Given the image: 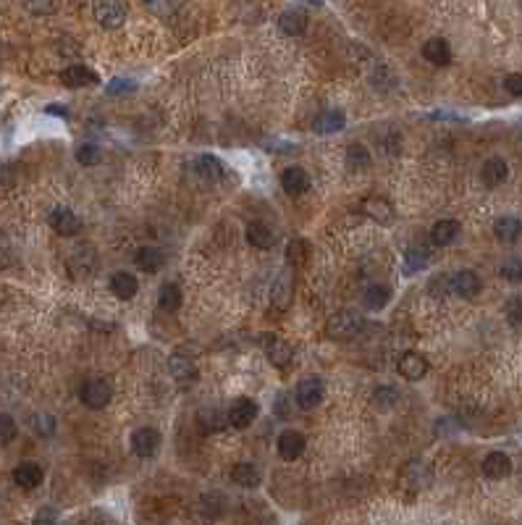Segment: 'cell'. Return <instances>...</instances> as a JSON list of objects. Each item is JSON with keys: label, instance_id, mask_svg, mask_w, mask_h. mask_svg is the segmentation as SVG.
<instances>
[{"label": "cell", "instance_id": "obj_41", "mask_svg": "<svg viewBox=\"0 0 522 525\" xmlns=\"http://www.w3.org/2000/svg\"><path fill=\"white\" fill-rule=\"evenodd\" d=\"M373 399H376V405L388 407V405H394V402H399V391H396L394 387H378Z\"/></svg>", "mask_w": 522, "mask_h": 525}, {"label": "cell", "instance_id": "obj_24", "mask_svg": "<svg viewBox=\"0 0 522 525\" xmlns=\"http://www.w3.org/2000/svg\"><path fill=\"white\" fill-rule=\"evenodd\" d=\"M431 478H433L431 468H428L425 462H420V460L410 462V465L404 468V480H407V483H410L413 488H425V486H431Z\"/></svg>", "mask_w": 522, "mask_h": 525}, {"label": "cell", "instance_id": "obj_9", "mask_svg": "<svg viewBox=\"0 0 522 525\" xmlns=\"http://www.w3.org/2000/svg\"><path fill=\"white\" fill-rule=\"evenodd\" d=\"M281 187H284V192L289 197H299V194H304L310 189V174L299 166L286 168L284 174H281Z\"/></svg>", "mask_w": 522, "mask_h": 525}, {"label": "cell", "instance_id": "obj_48", "mask_svg": "<svg viewBox=\"0 0 522 525\" xmlns=\"http://www.w3.org/2000/svg\"><path fill=\"white\" fill-rule=\"evenodd\" d=\"M504 87L509 95H517V98H522V74H509L504 79Z\"/></svg>", "mask_w": 522, "mask_h": 525}, {"label": "cell", "instance_id": "obj_47", "mask_svg": "<svg viewBox=\"0 0 522 525\" xmlns=\"http://www.w3.org/2000/svg\"><path fill=\"white\" fill-rule=\"evenodd\" d=\"M32 525H58V512H55L53 507H42L35 515V523Z\"/></svg>", "mask_w": 522, "mask_h": 525}, {"label": "cell", "instance_id": "obj_33", "mask_svg": "<svg viewBox=\"0 0 522 525\" xmlns=\"http://www.w3.org/2000/svg\"><path fill=\"white\" fill-rule=\"evenodd\" d=\"M158 305L165 313H176L182 307V289L176 284H163L160 286V295H158Z\"/></svg>", "mask_w": 522, "mask_h": 525}, {"label": "cell", "instance_id": "obj_8", "mask_svg": "<svg viewBox=\"0 0 522 525\" xmlns=\"http://www.w3.org/2000/svg\"><path fill=\"white\" fill-rule=\"evenodd\" d=\"M192 171L197 174L200 182H208V184H215L223 179V163H220L215 155H200L192 160Z\"/></svg>", "mask_w": 522, "mask_h": 525}, {"label": "cell", "instance_id": "obj_39", "mask_svg": "<svg viewBox=\"0 0 522 525\" xmlns=\"http://www.w3.org/2000/svg\"><path fill=\"white\" fill-rule=\"evenodd\" d=\"M16 439V420L11 415L0 413V447H6Z\"/></svg>", "mask_w": 522, "mask_h": 525}, {"label": "cell", "instance_id": "obj_50", "mask_svg": "<svg viewBox=\"0 0 522 525\" xmlns=\"http://www.w3.org/2000/svg\"><path fill=\"white\" fill-rule=\"evenodd\" d=\"M47 113H55V116H69V111H66V108H58V105H50V108H47Z\"/></svg>", "mask_w": 522, "mask_h": 525}, {"label": "cell", "instance_id": "obj_1", "mask_svg": "<svg viewBox=\"0 0 522 525\" xmlns=\"http://www.w3.org/2000/svg\"><path fill=\"white\" fill-rule=\"evenodd\" d=\"M95 19L102 29H119L126 21V0H95L92 3Z\"/></svg>", "mask_w": 522, "mask_h": 525}, {"label": "cell", "instance_id": "obj_16", "mask_svg": "<svg viewBox=\"0 0 522 525\" xmlns=\"http://www.w3.org/2000/svg\"><path fill=\"white\" fill-rule=\"evenodd\" d=\"M134 263H137V268H142L145 273H155V271H160L165 263V255L160 247H153V244H145V247L137 249V255H134Z\"/></svg>", "mask_w": 522, "mask_h": 525}, {"label": "cell", "instance_id": "obj_49", "mask_svg": "<svg viewBox=\"0 0 522 525\" xmlns=\"http://www.w3.org/2000/svg\"><path fill=\"white\" fill-rule=\"evenodd\" d=\"M131 87H134V84L126 82V79H116V82L108 84V95H119V93H124V90H131Z\"/></svg>", "mask_w": 522, "mask_h": 525}, {"label": "cell", "instance_id": "obj_7", "mask_svg": "<svg viewBox=\"0 0 522 525\" xmlns=\"http://www.w3.org/2000/svg\"><path fill=\"white\" fill-rule=\"evenodd\" d=\"M158 449H160V433H158L155 428H139V431L131 433V452H134L137 457L147 460V457H153Z\"/></svg>", "mask_w": 522, "mask_h": 525}, {"label": "cell", "instance_id": "obj_46", "mask_svg": "<svg viewBox=\"0 0 522 525\" xmlns=\"http://www.w3.org/2000/svg\"><path fill=\"white\" fill-rule=\"evenodd\" d=\"M27 8L32 13H53L58 8V0H27Z\"/></svg>", "mask_w": 522, "mask_h": 525}, {"label": "cell", "instance_id": "obj_43", "mask_svg": "<svg viewBox=\"0 0 522 525\" xmlns=\"http://www.w3.org/2000/svg\"><path fill=\"white\" fill-rule=\"evenodd\" d=\"M13 266V247H11V240L6 234H0V268H11Z\"/></svg>", "mask_w": 522, "mask_h": 525}, {"label": "cell", "instance_id": "obj_6", "mask_svg": "<svg viewBox=\"0 0 522 525\" xmlns=\"http://www.w3.org/2000/svg\"><path fill=\"white\" fill-rule=\"evenodd\" d=\"M323 394H326V387H323L321 378H304L299 381V387L294 391V399L302 410H312V407L321 405Z\"/></svg>", "mask_w": 522, "mask_h": 525}, {"label": "cell", "instance_id": "obj_32", "mask_svg": "<svg viewBox=\"0 0 522 525\" xmlns=\"http://www.w3.org/2000/svg\"><path fill=\"white\" fill-rule=\"evenodd\" d=\"M339 129H344V113L341 111H323L315 119V131L318 134H333Z\"/></svg>", "mask_w": 522, "mask_h": 525}, {"label": "cell", "instance_id": "obj_30", "mask_svg": "<svg viewBox=\"0 0 522 525\" xmlns=\"http://www.w3.org/2000/svg\"><path fill=\"white\" fill-rule=\"evenodd\" d=\"M310 260V242L307 240H292L286 247V266L302 268Z\"/></svg>", "mask_w": 522, "mask_h": 525}, {"label": "cell", "instance_id": "obj_36", "mask_svg": "<svg viewBox=\"0 0 522 525\" xmlns=\"http://www.w3.org/2000/svg\"><path fill=\"white\" fill-rule=\"evenodd\" d=\"M347 163H349V168H355V171H360V168H367V166H370V153H367L362 145H349Z\"/></svg>", "mask_w": 522, "mask_h": 525}, {"label": "cell", "instance_id": "obj_2", "mask_svg": "<svg viewBox=\"0 0 522 525\" xmlns=\"http://www.w3.org/2000/svg\"><path fill=\"white\" fill-rule=\"evenodd\" d=\"M326 331H328L331 339H352L362 331V318L352 310H341V313L331 315L328 323H326Z\"/></svg>", "mask_w": 522, "mask_h": 525}, {"label": "cell", "instance_id": "obj_11", "mask_svg": "<svg viewBox=\"0 0 522 525\" xmlns=\"http://www.w3.org/2000/svg\"><path fill=\"white\" fill-rule=\"evenodd\" d=\"M255 418H257V405L252 399H247V396L237 399L229 410V423L234 425V428H247V425H252Z\"/></svg>", "mask_w": 522, "mask_h": 525}, {"label": "cell", "instance_id": "obj_13", "mask_svg": "<svg viewBox=\"0 0 522 525\" xmlns=\"http://www.w3.org/2000/svg\"><path fill=\"white\" fill-rule=\"evenodd\" d=\"M512 473V460L506 457L504 452H491L483 460V476L491 480H502Z\"/></svg>", "mask_w": 522, "mask_h": 525}, {"label": "cell", "instance_id": "obj_14", "mask_svg": "<svg viewBox=\"0 0 522 525\" xmlns=\"http://www.w3.org/2000/svg\"><path fill=\"white\" fill-rule=\"evenodd\" d=\"M480 278L473 271H459V273H451V292L459 297H477L480 295Z\"/></svg>", "mask_w": 522, "mask_h": 525}, {"label": "cell", "instance_id": "obj_34", "mask_svg": "<svg viewBox=\"0 0 522 525\" xmlns=\"http://www.w3.org/2000/svg\"><path fill=\"white\" fill-rule=\"evenodd\" d=\"M95 263H97V258H95V249H92L90 244H82V247L73 252V258H71V268L82 266L84 268V276L95 271Z\"/></svg>", "mask_w": 522, "mask_h": 525}, {"label": "cell", "instance_id": "obj_4", "mask_svg": "<svg viewBox=\"0 0 522 525\" xmlns=\"http://www.w3.org/2000/svg\"><path fill=\"white\" fill-rule=\"evenodd\" d=\"M294 300V268L286 266L273 281V289H271V305L275 310H289V305Z\"/></svg>", "mask_w": 522, "mask_h": 525}, {"label": "cell", "instance_id": "obj_29", "mask_svg": "<svg viewBox=\"0 0 522 525\" xmlns=\"http://www.w3.org/2000/svg\"><path fill=\"white\" fill-rule=\"evenodd\" d=\"M247 242L257 249H271L273 247V231L268 229L266 223L252 221L247 226Z\"/></svg>", "mask_w": 522, "mask_h": 525}, {"label": "cell", "instance_id": "obj_25", "mask_svg": "<svg viewBox=\"0 0 522 525\" xmlns=\"http://www.w3.org/2000/svg\"><path fill=\"white\" fill-rule=\"evenodd\" d=\"M494 231H496V237H499V240L509 244V242L520 240L522 223H520V218H514V216H502V218H496Z\"/></svg>", "mask_w": 522, "mask_h": 525}, {"label": "cell", "instance_id": "obj_27", "mask_svg": "<svg viewBox=\"0 0 522 525\" xmlns=\"http://www.w3.org/2000/svg\"><path fill=\"white\" fill-rule=\"evenodd\" d=\"M457 234H459V221H454V218H444V221H439L436 226H433L431 240H433V244L446 247V244H451V242L457 240Z\"/></svg>", "mask_w": 522, "mask_h": 525}, {"label": "cell", "instance_id": "obj_18", "mask_svg": "<svg viewBox=\"0 0 522 525\" xmlns=\"http://www.w3.org/2000/svg\"><path fill=\"white\" fill-rule=\"evenodd\" d=\"M61 82L66 87H90V84H97L100 79L87 66H69V69L61 71Z\"/></svg>", "mask_w": 522, "mask_h": 525}, {"label": "cell", "instance_id": "obj_17", "mask_svg": "<svg viewBox=\"0 0 522 525\" xmlns=\"http://www.w3.org/2000/svg\"><path fill=\"white\" fill-rule=\"evenodd\" d=\"M278 27H281V32L289 35V37H299L304 29H307V13L299 8L284 11V13L278 16Z\"/></svg>", "mask_w": 522, "mask_h": 525}, {"label": "cell", "instance_id": "obj_21", "mask_svg": "<svg viewBox=\"0 0 522 525\" xmlns=\"http://www.w3.org/2000/svg\"><path fill=\"white\" fill-rule=\"evenodd\" d=\"M137 289H139L137 276H131L129 271H119V273L110 276V292L119 297V300H131V297L137 295Z\"/></svg>", "mask_w": 522, "mask_h": 525}, {"label": "cell", "instance_id": "obj_15", "mask_svg": "<svg viewBox=\"0 0 522 525\" xmlns=\"http://www.w3.org/2000/svg\"><path fill=\"white\" fill-rule=\"evenodd\" d=\"M422 58L428 61V64L433 66H446L451 64V47L446 40H441V37H433L428 40L425 45H422Z\"/></svg>", "mask_w": 522, "mask_h": 525}, {"label": "cell", "instance_id": "obj_35", "mask_svg": "<svg viewBox=\"0 0 522 525\" xmlns=\"http://www.w3.org/2000/svg\"><path fill=\"white\" fill-rule=\"evenodd\" d=\"M425 263H428V249L425 247H410L407 252H404V266H407L410 273L425 268Z\"/></svg>", "mask_w": 522, "mask_h": 525}, {"label": "cell", "instance_id": "obj_28", "mask_svg": "<svg viewBox=\"0 0 522 525\" xmlns=\"http://www.w3.org/2000/svg\"><path fill=\"white\" fill-rule=\"evenodd\" d=\"M231 478H234V483L242 488H257L260 486V470H257L255 465H249V462H239V465H234V470H231Z\"/></svg>", "mask_w": 522, "mask_h": 525}, {"label": "cell", "instance_id": "obj_40", "mask_svg": "<svg viewBox=\"0 0 522 525\" xmlns=\"http://www.w3.org/2000/svg\"><path fill=\"white\" fill-rule=\"evenodd\" d=\"M504 310H506V321L512 323V326L522 323V297H509L504 305Z\"/></svg>", "mask_w": 522, "mask_h": 525}, {"label": "cell", "instance_id": "obj_10", "mask_svg": "<svg viewBox=\"0 0 522 525\" xmlns=\"http://www.w3.org/2000/svg\"><path fill=\"white\" fill-rule=\"evenodd\" d=\"M399 373H402L407 381H420V378H425V373L431 370V365H428V360L422 358V355H417V352H407V355H402L399 358Z\"/></svg>", "mask_w": 522, "mask_h": 525}, {"label": "cell", "instance_id": "obj_38", "mask_svg": "<svg viewBox=\"0 0 522 525\" xmlns=\"http://www.w3.org/2000/svg\"><path fill=\"white\" fill-rule=\"evenodd\" d=\"M32 428H35L37 436H53L55 433V418L50 413H37L32 418Z\"/></svg>", "mask_w": 522, "mask_h": 525}, {"label": "cell", "instance_id": "obj_44", "mask_svg": "<svg viewBox=\"0 0 522 525\" xmlns=\"http://www.w3.org/2000/svg\"><path fill=\"white\" fill-rule=\"evenodd\" d=\"M200 420L205 423L208 431H218V428H223V418H220L218 410H205V413L200 415Z\"/></svg>", "mask_w": 522, "mask_h": 525}, {"label": "cell", "instance_id": "obj_42", "mask_svg": "<svg viewBox=\"0 0 522 525\" xmlns=\"http://www.w3.org/2000/svg\"><path fill=\"white\" fill-rule=\"evenodd\" d=\"M431 295H436V297H441V295H449L451 292V273H439V276L433 278L431 281Z\"/></svg>", "mask_w": 522, "mask_h": 525}, {"label": "cell", "instance_id": "obj_26", "mask_svg": "<svg viewBox=\"0 0 522 525\" xmlns=\"http://www.w3.org/2000/svg\"><path fill=\"white\" fill-rule=\"evenodd\" d=\"M362 211H365V216H370V218L378 223L394 221V208L386 203V200H381V197H367L365 203H362Z\"/></svg>", "mask_w": 522, "mask_h": 525}, {"label": "cell", "instance_id": "obj_12", "mask_svg": "<svg viewBox=\"0 0 522 525\" xmlns=\"http://www.w3.org/2000/svg\"><path fill=\"white\" fill-rule=\"evenodd\" d=\"M266 355H268V362H271L273 368H286L294 358V350L289 341L278 339V336H271L266 344Z\"/></svg>", "mask_w": 522, "mask_h": 525}, {"label": "cell", "instance_id": "obj_22", "mask_svg": "<svg viewBox=\"0 0 522 525\" xmlns=\"http://www.w3.org/2000/svg\"><path fill=\"white\" fill-rule=\"evenodd\" d=\"M168 370H171V376H174L176 381H182V384L197 378V368H194L192 358H186V355H182V352L168 358Z\"/></svg>", "mask_w": 522, "mask_h": 525}, {"label": "cell", "instance_id": "obj_45", "mask_svg": "<svg viewBox=\"0 0 522 525\" xmlns=\"http://www.w3.org/2000/svg\"><path fill=\"white\" fill-rule=\"evenodd\" d=\"M502 276L506 281H522V263L520 260H506L504 268H502Z\"/></svg>", "mask_w": 522, "mask_h": 525}, {"label": "cell", "instance_id": "obj_5", "mask_svg": "<svg viewBox=\"0 0 522 525\" xmlns=\"http://www.w3.org/2000/svg\"><path fill=\"white\" fill-rule=\"evenodd\" d=\"M50 226H53L61 237H73V234L82 231V218H79L71 208H66V205H55L53 211H50Z\"/></svg>", "mask_w": 522, "mask_h": 525}, {"label": "cell", "instance_id": "obj_20", "mask_svg": "<svg viewBox=\"0 0 522 525\" xmlns=\"http://www.w3.org/2000/svg\"><path fill=\"white\" fill-rule=\"evenodd\" d=\"M506 176H509V166H506L504 158H488L486 163H483V168H480V179L488 187H499Z\"/></svg>", "mask_w": 522, "mask_h": 525}, {"label": "cell", "instance_id": "obj_23", "mask_svg": "<svg viewBox=\"0 0 522 525\" xmlns=\"http://www.w3.org/2000/svg\"><path fill=\"white\" fill-rule=\"evenodd\" d=\"M42 468L37 462H21L16 470H13V480H16L21 488H37L42 483Z\"/></svg>", "mask_w": 522, "mask_h": 525}, {"label": "cell", "instance_id": "obj_31", "mask_svg": "<svg viewBox=\"0 0 522 525\" xmlns=\"http://www.w3.org/2000/svg\"><path fill=\"white\" fill-rule=\"evenodd\" d=\"M388 300H391V289L384 284L367 286L365 297H362V302H365L367 310H384L386 305H388Z\"/></svg>", "mask_w": 522, "mask_h": 525}, {"label": "cell", "instance_id": "obj_19", "mask_svg": "<svg viewBox=\"0 0 522 525\" xmlns=\"http://www.w3.org/2000/svg\"><path fill=\"white\" fill-rule=\"evenodd\" d=\"M304 452V436L299 431H284L278 436V454L284 460H297Z\"/></svg>", "mask_w": 522, "mask_h": 525}, {"label": "cell", "instance_id": "obj_37", "mask_svg": "<svg viewBox=\"0 0 522 525\" xmlns=\"http://www.w3.org/2000/svg\"><path fill=\"white\" fill-rule=\"evenodd\" d=\"M76 160H79L82 166H97L102 160V150L97 148V145L87 142V145H82V148L76 150Z\"/></svg>", "mask_w": 522, "mask_h": 525}, {"label": "cell", "instance_id": "obj_3", "mask_svg": "<svg viewBox=\"0 0 522 525\" xmlns=\"http://www.w3.org/2000/svg\"><path fill=\"white\" fill-rule=\"evenodd\" d=\"M79 396H82L84 407H90V410H102V407L110 405L113 389H110V384L108 381H102V378H90V381H84Z\"/></svg>", "mask_w": 522, "mask_h": 525}]
</instances>
